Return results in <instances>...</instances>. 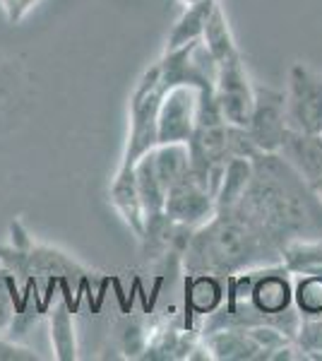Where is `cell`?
Listing matches in <instances>:
<instances>
[{"label":"cell","mask_w":322,"mask_h":361,"mask_svg":"<svg viewBox=\"0 0 322 361\" xmlns=\"http://www.w3.org/2000/svg\"><path fill=\"white\" fill-rule=\"evenodd\" d=\"M214 99L221 111V118L228 126L245 128L250 121L255 106V85L250 82V75L245 70V63L241 54L228 58L226 63L219 66L214 85Z\"/></svg>","instance_id":"52a82bcc"},{"label":"cell","mask_w":322,"mask_h":361,"mask_svg":"<svg viewBox=\"0 0 322 361\" xmlns=\"http://www.w3.org/2000/svg\"><path fill=\"white\" fill-rule=\"evenodd\" d=\"M243 222L284 250L291 241H320L322 202L277 152L253 157V178L233 207Z\"/></svg>","instance_id":"6da1fadb"},{"label":"cell","mask_w":322,"mask_h":361,"mask_svg":"<svg viewBox=\"0 0 322 361\" xmlns=\"http://www.w3.org/2000/svg\"><path fill=\"white\" fill-rule=\"evenodd\" d=\"M197 111H200V92L190 85L168 87L159 104V145L166 142H190L197 128Z\"/></svg>","instance_id":"8fae6325"},{"label":"cell","mask_w":322,"mask_h":361,"mask_svg":"<svg viewBox=\"0 0 322 361\" xmlns=\"http://www.w3.org/2000/svg\"><path fill=\"white\" fill-rule=\"evenodd\" d=\"M320 137H322V133H320Z\"/></svg>","instance_id":"f546056e"},{"label":"cell","mask_w":322,"mask_h":361,"mask_svg":"<svg viewBox=\"0 0 322 361\" xmlns=\"http://www.w3.org/2000/svg\"><path fill=\"white\" fill-rule=\"evenodd\" d=\"M10 234H13L10 246H0V265L8 267L17 277V282L25 279L27 284H32L37 279L46 277L63 279V282L70 284H82L89 279L92 272L80 260H75L66 250L34 243L20 222H13Z\"/></svg>","instance_id":"3957f363"},{"label":"cell","mask_w":322,"mask_h":361,"mask_svg":"<svg viewBox=\"0 0 322 361\" xmlns=\"http://www.w3.org/2000/svg\"><path fill=\"white\" fill-rule=\"evenodd\" d=\"M175 3H183V5H192V3H202V0H175Z\"/></svg>","instance_id":"f1b7e54d"},{"label":"cell","mask_w":322,"mask_h":361,"mask_svg":"<svg viewBox=\"0 0 322 361\" xmlns=\"http://www.w3.org/2000/svg\"><path fill=\"white\" fill-rule=\"evenodd\" d=\"M202 44L207 46V51L212 54L216 66H221V63H226L228 58L241 54L236 46V39H233L231 25H228V20H226V13L221 10L219 3L214 5L212 15H209L207 25H204Z\"/></svg>","instance_id":"ffe728a7"},{"label":"cell","mask_w":322,"mask_h":361,"mask_svg":"<svg viewBox=\"0 0 322 361\" xmlns=\"http://www.w3.org/2000/svg\"><path fill=\"white\" fill-rule=\"evenodd\" d=\"M20 289H17V277L8 267L0 265V335H8L13 328L15 318L20 316Z\"/></svg>","instance_id":"603a6c76"},{"label":"cell","mask_w":322,"mask_h":361,"mask_svg":"<svg viewBox=\"0 0 322 361\" xmlns=\"http://www.w3.org/2000/svg\"><path fill=\"white\" fill-rule=\"evenodd\" d=\"M156 63H159L163 90L175 85H190L202 97H214L219 66L207 51V46L202 44V39L180 46V49H166Z\"/></svg>","instance_id":"5b68a950"},{"label":"cell","mask_w":322,"mask_h":361,"mask_svg":"<svg viewBox=\"0 0 322 361\" xmlns=\"http://www.w3.org/2000/svg\"><path fill=\"white\" fill-rule=\"evenodd\" d=\"M284 94L289 130L322 133V75L303 63H294Z\"/></svg>","instance_id":"8992f818"},{"label":"cell","mask_w":322,"mask_h":361,"mask_svg":"<svg viewBox=\"0 0 322 361\" xmlns=\"http://www.w3.org/2000/svg\"><path fill=\"white\" fill-rule=\"evenodd\" d=\"M277 154L301 176L313 185L322 178V137L320 133L286 130Z\"/></svg>","instance_id":"7c38bea8"},{"label":"cell","mask_w":322,"mask_h":361,"mask_svg":"<svg viewBox=\"0 0 322 361\" xmlns=\"http://www.w3.org/2000/svg\"><path fill=\"white\" fill-rule=\"evenodd\" d=\"M0 361H41V354L37 349L25 347L20 340L0 335Z\"/></svg>","instance_id":"484cf974"},{"label":"cell","mask_w":322,"mask_h":361,"mask_svg":"<svg viewBox=\"0 0 322 361\" xmlns=\"http://www.w3.org/2000/svg\"><path fill=\"white\" fill-rule=\"evenodd\" d=\"M111 205L116 212L120 214V219L128 224V229L135 236H142L144 231V212L140 205V195H137V183H135V166H118L111 178Z\"/></svg>","instance_id":"5bb4252c"},{"label":"cell","mask_w":322,"mask_h":361,"mask_svg":"<svg viewBox=\"0 0 322 361\" xmlns=\"http://www.w3.org/2000/svg\"><path fill=\"white\" fill-rule=\"evenodd\" d=\"M286 130V94L274 87H255V106L245 133L253 140L257 152H277Z\"/></svg>","instance_id":"30bf717a"},{"label":"cell","mask_w":322,"mask_h":361,"mask_svg":"<svg viewBox=\"0 0 322 361\" xmlns=\"http://www.w3.org/2000/svg\"><path fill=\"white\" fill-rule=\"evenodd\" d=\"M216 3H219V0H202V3L185 5L183 15L175 20V25L171 27V32H168L166 49H180V46H185V44L200 42L204 34V25H207Z\"/></svg>","instance_id":"e0dca14e"},{"label":"cell","mask_w":322,"mask_h":361,"mask_svg":"<svg viewBox=\"0 0 322 361\" xmlns=\"http://www.w3.org/2000/svg\"><path fill=\"white\" fill-rule=\"evenodd\" d=\"M163 212H166L168 219H173L175 224L195 231V229H200L202 224H207L216 214V195H214V190L209 188L207 180H202L200 176L188 171L185 178H180L178 183L168 190Z\"/></svg>","instance_id":"ba28073f"},{"label":"cell","mask_w":322,"mask_h":361,"mask_svg":"<svg viewBox=\"0 0 322 361\" xmlns=\"http://www.w3.org/2000/svg\"><path fill=\"white\" fill-rule=\"evenodd\" d=\"M135 183H137V195H140V205H142L144 219L154 217V214H161L163 205H166L168 190L163 188L159 173H156L154 161H151V152L140 157L137 164H135Z\"/></svg>","instance_id":"2e32d148"},{"label":"cell","mask_w":322,"mask_h":361,"mask_svg":"<svg viewBox=\"0 0 322 361\" xmlns=\"http://www.w3.org/2000/svg\"><path fill=\"white\" fill-rule=\"evenodd\" d=\"M294 306L301 316L322 313V275H301L294 284Z\"/></svg>","instance_id":"cb8c5ba5"},{"label":"cell","mask_w":322,"mask_h":361,"mask_svg":"<svg viewBox=\"0 0 322 361\" xmlns=\"http://www.w3.org/2000/svg\"><path fill=\"white\" fill-rule=\"evenodd\" d=\"M209 357L216 361H265V352L253 340L248 328H219L202 333Z\"/></svg>","instance_id":"4fadbf2b"},{"label":"cell","mask_w":322,"mask_h":361,"mask_svg":"<svg viewBox=\"0 0 322 361\" xmlns=\"http://www.w3.org/2000/svg\"><path fill=\"white\" fill-rule=\"evenodd\" d=\"M282 265L291 275H313L322 270V238L320 241H291L282 250Z\"/></svg>","instance_id":"44dd1931"},{"label":"cell","mask_w":322,"mask_h":361,"mask_svg":"<svg viewBox=\"0 0 322 361\" xmlns=\"http://www.w3.org/2000/svg\"><path fill=\"white\" fill-rule=\"evenodd\" d=\"M202 333L183 330L171 318H156L140 333V342L132 352V359H151V361H192Z\"/></svg>","instance_id":"9c48e42d"},{"label":"cell","mask_w":322,"mask_h":361,"mask_svg":"<svg viewBox=\"0 0 322 361\" xmlns=\"http://www.w3.org/2000/svg\"><path fill=\"white\" fill-rule=\"evenodd\" d=\"M151 161L159 173L161 183L166 190H171L180 178H185V173L190 171V149L188 142H166L156 145L151 149Z\"/></svg>","instance_id":"ac0fdd59"},{"label":"cell","mask_w":322,"mask_h":361,"mask_svg":"<svg viewBox=\"0 0 322 361\" xmlns=\"http://www.w3.org/2000/svg\"><path fill=\"white\" fill-rule=\"evenodd\" d=\"M163 92L166 90L161 85L159 63H154L140 75L130 94V123H128V140L118 166L132 169L140 157L151 152L159 145L156 118H159V104Z\"/></svg>","instance_id":"277c9868"},{"label":"cell","mask_w":322,"mask_h":361,"mask_svg":"<svg viewBox=\"0 0 322 361\" xmlns=\"http://www.w3.org/2000/svg\"><path fill=\"white\" fill-rule=\"evenodd\" d=\"M51 347L58 361H75L78 354V333H75V313L66 299L56 301L51 308Z\"/></svg>","instance_id":"9a60e30c"},{"label":"cell","mask_w":322,"mask_h":361,"mask_svg":"<svg viewBox=\"0 0 322 361\" xmlns=\"http://www.w3.org/2000/svg\"><path fill=\"white\" fill-rule=\"evenodd\" d=\"M310 188H313V193L318 195V200L322 202V178H318V180H315V183L310 185Z\"/></svg>","instance_id":"83f0119b"},{"label":"cell","mask_w":322,"mask_h":361,"mask_svg":"<svg viewBox=\"0 0 322 361\" xmlns=\"http://www.w3.org/2000/svg\"><path fill=\"white\" fill-rule=\"evenodd\" d=\"M294 342L303 359H322V313L320 316H301Z\"/></svg>","instance_id":"d4e9b609"},{"label":"cell","mask_w":322,"mask_h":361,"mask_svg":"<svg viewBox=\"0 0 322 361\" xmlns=\"http://www.w3.org/2000/svg\"><path fill=\"white\" fill-rule=\"evenodd\" d=\"M250 178H253V157H231L226 161L219 188H216V209L236 205L248 188Z\"/></svg>","instance_id":"d6986e66"},{"label":"cell","mask_w":322,"mask_h":361,"mask_svg":"<svg viewBox=\"0 0 322 361\" xmlns=\"http://www.w3.org/2000/svg\"><path fill=\"white\" fill-rule=\"evenodd\" d=\"M27 75L20 61H0V118H5L25 97Z\"/></svg>","instance_id":"7402d4cb"},{"label":"cell","mask_w":322,"mask_h":361,"mask_svg":"<svg viewBox=\"0 0 322 361\" xmlns=\"http://www.w3.org/2000/svg\"><path fill=\"white\" fill-rule=\"evenodd\" d=\"M185 275L228 279L257 267L282 265V248L243 222L231 209H216L207 224L192 231L183 250Z\"/></svg>","instance_id":"7a4b0ae2"},{"label":"cell","mask_w":322,"mask_h":361,"mask_svg":"<svg viewBox=\"0 0 322 361\" xmlns=\"http://www.w3.org/2000/svg\"><path fill=\"white\" fill-rule=\"evenodd\" d=\"M41 0H0V10H3L5 20L10 25H20L22 20H27V15L32 13Z\"/></svg>","instance_id":"4316f807"}]
</instances>
